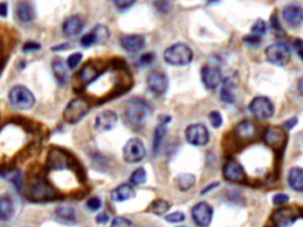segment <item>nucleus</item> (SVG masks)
I'll list each match as a JSON object with an SVG mask.
<instances>
[{
  "mask_svg": "<svg viewBox=\"0 0 303 227\" xmlns=\"http://www.w3.org/2000/svg\"><path fill=\"white\" fill-rule=\"evenodd\" d=\"M0 15H1L2 18L6 17V15H7V5H6V2H1V5H0Z\"/></svg>",
  "mask_w": 303,
  "mask_h": 227,
  "instance_id": "nucleus-53",
  "label": "nucleus"
},
{
  "mask_svg": "<svg viewBox=\"0 0 303 227\" xmlns=\"http://www.w3.org/2000/svg\"><path fill=\"white\" fill-rule=\"evenodd\" d=\"M220 98L226 103H232L234 101L233 83L230 78H226L223 82V86L220 87Z\"/></svg>",
  "mask_w": 303,
  "mask_h": 227,
  "instance_id": "nucleus-31",
  "label": "nucleus"
},
{
  "mask_svg": "<svg viewBox=\"0 0 303 227\" xmlns=\"http://www.w3.org/2000/svg\"><path fill=\"white\" fill-rule=\"evenodd\" d=\"M296 124H297V119L296 117H293V119L286 120V121L283 123L282 127H283V129H285V130H291Z\"/></svg>",
  "mask_w": 303,
  "mask_h": 227,
  "instance_id": "nucleus-49",
  "label": "nucleus"
},
{
  "mask_svg": "<svg viewBox=\"0 0 303 227\" xmlns=\"http://www.w3.org/2000/svg\"><path fill=\"white\" fill-rule=\"evenodd\" d=\"M117 115L113 110H105L100 113L95 119V129L97 131H109L115 127Z\"/></svg>",
  "mask_w": 303,
  "mask_h": 227,
  "instance_id": "nucleus-16",
  "label": "nucleus"
},
{
  "mask_svg": "<svg viewBox=\"0 0 303 227\" xmlns=\"http://www.w3.org/2000/svg\"><path fill=\"white\" fill-rule=\"evenodd\" d=\"M17 17L23 23H30L36 18V12H35L34 6L27 1L19 2L17 6Z\"/></svg>",
  "mask_w": 303,
  "mask_h": 227,
  "instance_id": "nucleus-24",
  "label": "nucleus"
},
{
  "mask_svg": "<svg viewBox=\"0 0 303 227\" xmlns=\"http://www.w3.org/2000/svg\"><path fill=\"white\" fill-rule=\"evenodd\" d=\"M64 49H69V44H63V45H61V46H54V48H53V51L64 50Z\"/></svg>",
  "mask_w": 303,
  "mask_h": 227,
  "instance_id": "nucleus-55",
  "label": "nucleus"
},
{
  "mask_svg": "<svg viewBox=\"0 0 303 227\" xmlns=\"http://www.w3.org/2000/svg\"><path fill=\"white\" fill-rule=\"evenodd\" d=\"M166 133H167V128L163 124H158V127L155 128L154 136H153V150H154L155 154L159 153L161 148V144H162L163 140H165Z\"/></svg>",
  "mask_w": 303,
  "mask_h": 227,
  "instance_id": "nucleus-30",
  "label": "nucleus"
},
{
  "mask_svg": "<svg viewBox=\"0 0 303 227\" xmlns=\"http://www.w3.org/2000/svg\"><path fill=\"white\" fill-rule=\"evenodd\" d=\"M101 206H102V201H101L100 198H90L88 201H87V207L92 212L95 210H100Z\"/></svg>",
  "mask_w": 303,
  "mask_h": 227,
  "instance_id": "nucleus-42",
  "label": "nucleus"
},
{
  "mask_svg": "<svg viewBox=\"0 0 303 227\" xmlns=\"http://www.w3.org/2000/svg\"><path fill=\"white\" fill-rule=\"evenodd\" d=\"M283 18L291 26H300L303 23V9L297 5H289L283 10Z\"/></svg>",
  "mask_w": 303,
  "mask_h": 227,
  "instance_id": "nucleus-21",
  "label": "nucleus"
},
{
  "mask_svg": "<svg viewBox=\"0 0 303 227\" xmlns=\"http://www.w3.org/2000/svg\"><path fill=\"white\" fill-rule=\"evenodd\" d=\"M71 157L69 154L63 152L61 149H51L48 154V160H46V166L49 171H65L69 169L71 165Z\"/></svg>",
  "mask_w": 303,
  "mask_h": 227,
  "instance_id": "nucleus-9",
  "label": "nucleus"
},
{
  "mask_svg": "<svg viewBox=\"0 0 303 227\" xmlns=\"http://www.w3.org/2000/svg\"><path fill=\"white\" fill-rule=\"evenodd\" d=\"M96 221L98 224H107L109 221V214L106 212L100 213V214L96 217Z\"/></svg>",
  "mask_w": 303,
  "mask_h": 227,
  "instance_id": "nucleus-50",
  "label": "nucleus"
},
{
  "mask_svg": "<svg viewBox=\"0 0 303 227\" xmlns=\"http://www.w3.org/2000/svg\"><path fill=\"white\" fill-rule=\"evenodd\" d=\"M125 116L127 121L134 127H141L146 122L148 111H147L146 105L141 103H133L132 105L128 106L125 111Z\"/></svg>",
  "mask_w": 303,
  "mask_h": 227,
  "instance_id": "nucleus-12",
  "label": "nucleus"
},
{
  "mask_svg": "<svg viewBox=\"0 0 303 227\" xmlns=\"http://www.w3.org/2000/svg\"><path fill=\"white\" fill-rule=\"evenodd\" d=\"M136 0H114V4L117 9L120 10H125V9H129L130 6H133L135 4Z\"/></svg>",
  "mask_w": 303,
  "mask_h": 227,
  "instance_id": "nucleus-44",
  "label": "nucleus"
},
{
  "mask_svg": "<svg viewBox=\"0 0 303 227\" xmlns=\"http://www.w3.org/2000/svg\"><path fill=\"white\" fill-rule=\"evenodd\" d=\"M249 109L251 114H252L257 120H261V121L270 119V117L274 115L275 111L274 105H272L271 101L264 96H258L253 98V100L251 101Z\"/></svg>",
  "mask_w": 303,
  "mask_h": 227,
  "instance_id": "nucleus-7",
  "label": "nucleus"
},
{
  "mask_svg": "<svg viewBox=\"0 0 303 227\" xmlns=\"http://www.w3.org/2000/svg\"><path fill=\"white\" fill-rule=\"evenodd\" d=\"M257 131H258L257 125L251 121H243L239 123L236 127V129H234L237 138L243 141L252 140L253 138L257 136Z\"/></svg>",
  "mask_w": 303,
  "mask_h": 227,
  "instance_id": "nucleus-19",
  "label": "nucleus"
},
{
  "mask_svg": "<svg viewBox=\"0 0 303 227\" xmlns=\"http://www.w3.org/2000/svg\"><path fill=\"white\" fill-rule=\"evenodd\" d=\"M58 196L56 191L44 180H37L31 184L29 190V198L34 201H49Z\"/></svg>",
  "mask_w": 303,
  "mask_h": 227,
  "instance_id": "nucleus-5",
  "label": "nucleus"
},
{
  "mask_svg": "<svg viewBox=\"0 0 303 227\" xmlns=\"http://www.w3.org/2000/svg\"><path fill=\"white\" fill-rule=\"evenodd\" d=\"M295 45H296L297 53H299V56L301 57V59L303 61V42L302 40H297V42L295 43Z\"/></svg>",
  "mask_w": 303,
  "mask_h": 227,
  "instance_id": "nucleus-51",
  "label": "nucleus"
},
{
  "mask_svg": "<svg viewBox=\"0 0 303 227\" xmlns=\"http://www.w3.org/2000/svg\"><path fill=\"white\" fill-rule=\"evenodd\" d=\"M200 75L204 86L209 90H214L215 87H218V86H219L220 82H222V72L214 65H204L201 68Z\"/></svg>",
  "mask_w": 303,
  "mask_h": 227,
  "instance_id": "nucleus-14",
  "label": "nucleus"
},
{
  "mask_svg": "<svg viewBox=\"0 0 303 227\" xmlns=\"http://www.w3.org/2000/svg\"><path fill=\"white\" fill-rule=\"evenodd\" d=\"M177 187L181 192H187L196 185V176L191 173H181L176 177Z\"/></svg>",
  "mask_w": 303,
  "mask_h": 227,
  "instance_id": "nucleus-27",
  "label": "nucleus"
},
{
  "mask_svg": "<svg viewBox=\"0 0 303 227\" xmlns=\"http://www.w3.org/2000/svg\"><path fill=\"white\" fill-rule=\"evenodd\" d=\"M122 48L125 49L127 52L135 53L139 52L140 50H143L144 46V38L140 35H122L121 39H120Z\"/></svg>",
  "mask_w": 303,
  "mask_h": 227,
  "instance_id": "nucleus-18",
  "label": "nucleus"
},
{
  "mask_svg": "<svg viewBox=\"0 0 303 227\" xmlns=\"http://www.w3.org/2000/svg\"><path fill=\"white\" fill-rule=\"evenodd\" d=\"M95 38H96V44H102L107 43L110 37V32H109L108 27L105 25H96L92 29Z\"/></svg>",
  "mask_w": 303,
  "mask_h": 227,
  "instance_id": "nucleus-33",
  "label": "nucleus"
},
{
  "mask_svg": "<svg viewBox=\"0 0 303 227\" xmlns=\"http://www.w3.org/2000/svg\"><path fill=\"white\" fill-rule=\"evenodd\" d=\"M288 182L294 191L303 193V169L299 167L291 168L288 175Z\"/></svg>",
  "mask_w": 303,
  "mask_h": 227,
  "instance_id": "nucleus-25",
  "label": "nucleus"
},
{
  "mask_svg": "<svg viewBox=\"0 0 303 227\" xmlns=\"http://www.w3.org/2000/svg\"><path fill=\"white\" fill-rule=\"evenodd\" d=\"M266 56L267 59L271 64L278 65V67H283L290 59L291 52L289 46L285 43H274L271 45H269L266 50Z\"/></svg>",
  "mask_w": 303,
  "mask_h": 227,
  "instance_id": "nucleus-4",
  "label": "nucleus"
},
{
  "mask_svg": "<svg viewBox=\"0 0 303 227\" xmlns=\"http://www.w3.org/2000/svg\"><path fill=\"white\" fill-rule=\"evenodd\" d=\"M185 220V214L182 212H174L171 213V214L166 215V221L172 224H177V223H181V221Z\"/></svg>",
  "mask_w": 303,
  "mask_h": 227,
  "instance_id": "nucleus-41",
  "label": "nucleus"
},
{
  "mask_svg": "<svg viewBox=\"0 0 303 227\" xmlns=\"http://www.w3.org/2000/svg\"><path fill=\"white\" fill-rule=\"evenodd\" d=\"M57 219L59 223L64 224V225L72 226L77 223V218H76V212L72 207L69 206H61L56 210L54 212Z\"/></svg>",
  "mask_w": 303,
  "mask_h": 227,
  "instance_id": "nucleus-23",
  "label": "nucleus"
},
{
  "mask_svg": "<svg viewBox=\"0 0 303 227\" xmlns=\"http://www.w3.org/2000/svg\"><path fill=\"white\" fill-rule=\"evenodd\" d=\"M146 157V148L143 141L138 138H133L127 141L124 147V158L128 163H138Z\"/></svg>",
  "mask_w": 303,
  "mask_h": 227,
  "instance_id": "nucleus-6",
  "label": "nucleus"
},
{
  "mask_svg": "<svg viewBox=\"0 0 303 227\" xmlns=\"http://www.w3.org/2000/svg\"><path fill=\"white\" fill-rule=\"evenodd\" d=\"M97 76L98 72L96 68L91 64H87L82 68V70L80 71V75H78V78H80L82 84L87 86V84L94 82L95 79L97 78Z\"/></svg>",
  "mask_w": 303,
  "mask_h": 227,
  "instance_id": "nucleus-29",
  "label": "nucleus"
},
{
  "mask_svg": "<svg viewBox=\"0 0 303 227\" xmlns=\"http://www.w3.org/2000/svg\"><path fill=\"white\" fill-rule=\"evenodd\" d=\"M163 59L167 64L174 67H185L193 59V52L186 44L177 43L166 49L163 52Z\"/></svg>",
  "mask_w": 303,
  "mask_h": 227,
  "instance_id": "nucleus-1",
  "label": "nucleus"
},
{
  "mask_svg": "<svg viewBox=\"0 0 303 227\" xmlns=\"http://www.w3.org/2000/svg\"><path fill=\"white\" fill-rule=\"evenodd\" d=\"M68 64H65L62 59H54L53 62V70L54 73V77H56L57 82H58L61 86H64L65 83L69 79V72H68Z\"/></svg>",
  "mask_w": 303,
  "mask_h": 227,
  "instance_id": "nucleus-26",
  "label": "nucleus"
},
{
  "mask_svg": "<svg viewBox=\"0 0 303 227\" xmlns=\"http://www.w3.org/2000/svg\"><path fill=\"white\" fill-rule=\"evenodd\" d=\"M153 61H154V53L152 52L143 53V56L140 57V63L143 65H149L151 63H153Z\"/></svg>",
  "mask_w": 303,
  "mask_h": 227,
  "instance_id": "nucleus-48",
  "label": "nucleus"
},
{
  "mask_svg": "<svg viewBox=\"0 0 303 227\" xmlns=\"http://www.w3.org/2000/svg\"><path fill=\"white\" fill-rule=\"evenodd\" d=\"M81 44H82V46H84V48H89V46L96 44V38H95L94 32L90 31L87 35H84L83 37L81 38Z\"/></svg>",
  "mask_w": 303,
  "mask_h": 227,
  "instance_id": "nucleus-40",
  "label": "nucleus"
},
{
  "mask_svg": "<svg viewBox=\"0 0 303 227\" xmlns=\"http://www.w3.org/2000/svg\"><path fill=\"white\" fill-rule=\"evenodd\" d=\"M172 117L168 116V115H162V116L159 117V124H163V125H167L168 123L171 122Z\"/></svg>",
  "mask_w": 303,
  "mask_h": 227,
  "instance_id": "nucleus-52",
  "label": "nucleus"
},
{
  "mask_svg": "<svg viewBox=\"0 0 303 227\" xmlns=\"http://www.w3.org/2000/svg\"><path fill=\"white\" fill-rule=\"evenodd\" d=\"M84 20L80 16H71V17L65 19L64 24H63V34L68 37H73L81 34L83 30Z\"/></svg>",
  "mask_w": 303,
  "mask_h": 227,
  "instance_id": "nucleus-20",
  "label": "nucleus"
},
{
  "mask_svg": "<svg viewBox=\"0 0 303 227\" xmlns=\"http://www.w3.org/2000/svg\"><path fill=\"white\" fill-rule=\"evenodd\" d=\"M10 179H11V181L16 185V187L21 188V186H23V180H21L20 172H13V173H11Z\"/></svg>",
  "mask_w": 303,
  "mask_h": 227,
  "instance_id": "nucleus-45",
  "label": "nucleus"
},
{
  "mask_svg": "<svg viewBox=\"0 0 303 227\" xmlns=\"http://www.w3.org/2000/svg\"><path fill=\"white\" fill-rule=\"evenodd\" d=\"M9 100L11 105L20 110H30L36 103L34 94L24 86L13 87L9 94Z\"/></svg>",
  "mask_w": 303,
  "mask_h": 227,
  "instance_id": "nucleus-3",
  "label": "nucleus"
},
{
  "mask_svg": "<svg viewBox=\"0 0 303 227\" xmlns=\"http://www.w3.org/2000/svg\"><path fill=\"white\" fill-rule=\"evenodd\" d=\"M147 180V173H146V169L143 168H138L136 171L133 172V174L130 175V184L139 186V185H143L146 182Z\"/></svg>",
  "mask_w": 303,
  "mask_h": 227,
  "instance_id": "nucleus-34",
  "label": "nucleus"
},
{
  "mask_svg": "<svg viewBox=\"0 0 303 227\" xmlns=\"http://www.w3.org/2000/svg\"><path fill=\"white\" fill-rule=\"evenodd\" d=\"M110 227H135L132 220L125 217H116L111 223Z\"/></svg>",
  "mask_w": 303,
  "mask_h": 227,
  "instance_id": "nucleus-38",
  "label": "nucleus"
},
{
  "mask_svg": "<svg viewBox=\"0 0 303 227\" xmlns=\"http://www.w3.org/2000/svg\"><path fill=\"white\" fill-rule=\"evenodd\" d=\"M185 138L190 144L196 147L206 146L207 142L210 141V134L207 128L201 123H196L191 124L186 128L185 131Z\"/></svg>",
  "mask_w": 303,
  "mask_h": 227,
  "instance_id": "nucleus-8",
  "label": "nucleus"
},
{
  "mask_svg": "<svg viewBox=\"0 0 303 227\" xmlns=\"http://www.w3.org/2000/svg\"><path fill=\"white\" fill-rule=\"evenodd\" d=\"M244 43L247 45L251 46V48H255V46H258L261 44V37L256 35H247L244 38Z\"/></svg>",
  "mask_w": 303,
  "mask_h": 227,
  "instance_id": "nucleus-43",
  "label": "nucleus"
},
{
  "mask_svg": "<svg viewBox=\"0 0 303 227\" xmlns=\"http://www.w3.org/2000/svg\"><path fill=\"white\" fill-rule=\"evenodd\" d=\"M147 86L154 94H165L168 87L167 76L163 72H160V71H154V72L149 73V76L147 77Z\"/></svg>",
  "mask_w": 303,
  "mask_h": 227,
  "instance_id": "nucleus-15",
  "label": "nucleus"
},
{
  "mask_svg": "<svg viewBox=\"0 0 303 227\" xmlns=\"http://www.w3.org/2000/svg\"><path fill=\"white\" fill-rule=\"evenodd\" d=\"M191 214L196 226L209 227L214 218V209L207 202H199L193 206Z\"/></svg>",
  "mask_w": 303,
  "mask_h": 227,
  "instance_id": "nucleus-10",
  "label": "nucleus"
},
{
  "mask_svg": "<svg viewBox=\"0 0 303 227\" xmlns=\"http://www.w3.org/2000/svg\"><path fill=\"white\" fill-rule=\"evenodd\" d=\"M149 209H151V210L154 213V214L163 215L166 212H168V210L171 209V204L168 201L163 200V199H157V200L152 202Z\"/></svg>",
  "mask_w": 303,
  "mask_h": 227,
  "instance_id": "nucleus-32",
  "label": "nucleus"
},
{
  "mask_svg": "<svg viewBox=\"0 0 303 227\" xmlns=\"http://www.w3.org/2000/svg\"><path fill=\"white\" fill-rule=\"evenodd\" d=\"M299 219V212L293 207H282L272 214L271 220L275 227H290Z\"/></svg>",
  "mask_w": 303,
  "mask_h": 227,
  "instance_id": "nucleus-11",
  "label": "nucleus"
},
{
  "mask_svg": "<svg viewBox=\"0 0 303 227\" xmlns=\"http://www.w3.org/2000/svg\"><path fill=\"white\" fill-rule=\"evenodd\" d=\"M110 196L111 200L115 202L127 201L135 196V191H134L133 186L130 184H122L117 186L115 190L111 191Z\"/></svg>",
  "mask_w": 303,
  "mask_h": 227,
  "instance_id": "nucleus-22",
  "label": "nucleus"
},
{
  "mask_svg": "<svg viewBox=\"0 0 303 227\" xmlns=\"http://www.w3.org/2000/svg\"><path fill=\"white\" fill-rule=\"evenodd\" d=\"M15 214V205L12 200L7 196H2L0 199V219L2 221L10 220Z\"/></svg>",
  "mask_w": 303,
  "mask_h": 227,
  "instance_id": "nucleus-28",
  "label": "nucleus"
},
{
  "mask_svg": "<svg viewBox=\"0 0 303 227\" xmlns=\"http://www.w3.org/2000/svg\"><path fill=\"white\" fill-rule=\"evenodd\" d=\"M154 6L162 13L170 12L172 9V4L170 0H154Z\"/></svg>",
  "mask_w": 303,
  "mask_h": 227,
  "instance_id": "nucleus-39",
  "label": "nucleus"
},
{
  "mask_svg": "<svg viewBox=\"0 0 303 227\" xmlns=\"http://www.w3.org/2000/svg\"><path fill=\"white\" fill-rule=\"evenodd\" d=\"M264 142L274 149H280L285 143V133L277 127L267 128L264 133Z\"/></svg>",
  "mask_w": 303,
  "mask_h": 227,
  "instance_id": "nucleus-17",
  "label": "nucleus"
},
{
  "mask_svg": "<svg viewBox=\"0 0 303 227\" xmlns=\"http://www.w3.org/2000/svg\"><path fill=\"white\" fill-rule=\"evenodd\" d=\"M299 91H300V94L303 96V78H301L299 81Z\"/></svg>",
  "mask_w": 303,
  "mask_h": 227,
  "instance_id": "nucleus-56",
  "label": "nucleus"
},
{
  "mask_svg": "<svg viewBox=\"0 0 303 227\" xmlns=\"http://www.w3.org/2000/svg\"><path fill=\"white\" fill-rule=\"evenodd\" d=\"M40 49V44L36 42H29L23 46L24 52H34V51H38Z\"/></svg>",
  "mask_w": 303,
  "mask_h": 227,
  "instance_id": "nucleus-46",
  "label": "nucleus"
},
{
  "mask_svg": "<svg viewBox=\"0 0 303 227\" xmlns=\"http://www.w3.org/2000/svg\"><path fill=\"white\" fill-rule=\"evenodd\" d=\"M209 120L214 128H220L223 124V116L219 111H211L209 114Z\"/></svg>",
  "mask_w": 303,
  "mask_h": 227,
  "instance_id": "nucleus-36",
  "label": "nucleus"
},
{
  "mask_svg": "<svg viewBox=\"0 0 303 227\" xmlns=\"http://www.w3.org/2000/svg\"><path fill=\"white\" fill-rule=\"evenodd\" d=\"M251 31H252V35H259V37H261V35H263L267 32L266 21L262 20V19H258V20L256 21L255 24H253L252 30H251Z\"/></svg>",
  "mask_w": 303,
  "mask_h": 227,
  "instance_id": "nucleus-37",
  "label": "nucleus"
},
{
  "mask_svg": "<svg viewBox=\"0 0 303 227\" xmlns=\"http://www.w3.org/2000/svg\"><path fill=\"white\" fill-rule=\"evenodd\" d=\"M274 204L277 205V206H281V205L283 204H286V202L289 201V196L286 195V194H283V193H280V194H276V195L274 196Z\"/></svg>",
  "mask_w": 303,
  "mask_h": 227,
  "instance_id": "nucleus-47",
  "label": "nucleus"
},
{
  "mask_svg": "<svg viewBox=\"0 0 303 227\" xmlns=\"http://www.w3.org/2000/svg\"><path fill=\"white\" fill-rule=\"evenodd\" d=\"M223 175L226 180L231 182H244L247 180V174H245L244 168L238 161L230 160L225 163L223 167Z\"/></svg>",
  "mask_w": 303,
  "mask_h": 227,
  "instance_id": "nucleus-13",
  "label": "nucleus"
},
{
  "mask_svg": "<svg viewBox=\"0 0 303 227\" xmlns=\"http://www.w3.org/2000/svg\"><path fill=\"white\" fill-rule=\"evenodd\" d=\"M90 105L88 101L82 97H76L72 101H70L69 105L64 109L63 113V119L69 124H75L80 122L87 114H88Z\"/></svg>",
  "mask_w": 303,
  "mask_h": 227,
  "instance_id": "nucleus-2",
  "label": "nucleus"
},
{
  "mask_svg": "<svg viewBox=\"0 0 303 227\" xmlns=\"http://www.w3.org/2000/svg\"><path fill=\"white\" fill-rule=\"evenodd\" d=\"M218 186H219V182H214V184H211L210 186H207V187L204 188V191H203V192H201V194H205L207 192H211V191L214 190V188L218 187Z\"/></svg>",
  "mask_w": 303,
  "mask_h": 227,
  "instance_id": "nucleus-54",
  "label": "nucleus"
},
{
  "mask_svg": "<svg viewBox=\"0 0 303 227\" xmlns=\"http://www.w3.org/2000/svg\"><path fill=\"white\" fill-rule=\"evenodd\" d=\"M82 53L81 52H75L72 54H70L69 58H68L67 61V64H68V68H69L70 70H73L76 69V68L80 65V63L82 62Z\"/></svg>",
  "mask_w": 303,
  "mask_h": 227,
  "instance_id": "nucleus-35",
  "label": "nucleus"
}]
</instances>
